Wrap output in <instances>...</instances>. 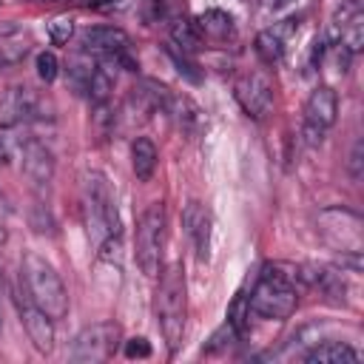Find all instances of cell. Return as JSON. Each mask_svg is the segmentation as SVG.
Segmentation results:
<instances>
[{"label": "cell", "mask_w": 364, "mask_h": 364, "mask_svg": "<svg viewBox=\"0 0 364 364\" xmlns=\"http://www.w3.org/2000/svg\"><path fill=\"white\" fill-rule=\"evenodd\" d=\"M154 316H156V327H159V333H162V338L173 355L182 344L185 321H188V284H185V270L179 262L159 270V284H156V296H154Z\"/></svg>", "instance_id": "obj_1"}, {"label": "cell", "mask_w": 364, "mask_h": 364, "mask_svg": "<svg viewBox=\"0 0 364 364\" xmlns=\"http://www.w3.org/2000/svg\"><path fill=\"white\" fill-rule=\"evenodd\" d=\"M20 279H23V284H26L31 301H34L40 310H46L54 321L68 313V290H65V284H63L57 267H54L46 256H40L37 250H28V253L23 256Z\"/></svg>", "instance_id": "obj_2"}, {"label": "cell", "mask_w": 364, "mask_h": 364, "mask_svg": "<svg viewBox=\"0 0 364 364\" xmlns=\"http://www.w3.org/2000/svg\"><path fill=\"white\" fill-rule=\"evenodd\" d=\"M80 210L88 236L100 245L108 236L119 233V219H117V205L108 188V179L100 171H85L80 182Z\"/></svg>", "instance_id": "obj_3"}, {"label": "cell", "mask_w": 364, "mask_h": 364, "mask_svg": "<svg viewBox=\"0 0 364 364\" xmlns=\"http://www.w3.org/2000/svg\"><path fill=\"white\" fill-rule=\"evenodd\" d=\"M247 304L262 318H287L296 310V304H299L296 276L284 273L279 264H267L259 273L256 287L247 296Z\"/></svg>", "instance_id": "obj_4"}, {"label": "cell", "mask_w": 364, "mask_h": 364, "mask_svg": "<svg viewBox=\"0 0 364 364\" xmlns=\"http://www.w3.org/2000/svg\"><path fill=\"white\" fill-rule=\"evenodd\" d=\"M165 230H168V216H165V205L162 202H151L139 222H136V236H134V247H136V264L145 276H159L162 270V253H165Z\"/></svg>", "instance_id": "obj_5"}, {"label": "cell", "mask_w": 364, "mask_h": 364, "mask_svg": "<svg viewBox=\"0 0 364 364\" xmlns=\"http://www.w3.org/2000/svg\"><path fill=\"white\" fill-rule=\"evenodd\" d=\"M318 233L333 250H341V256L361 253V216L347 208H324L318 213Z\"/></svg>", "instance_id": "obj_6"}, {"label": "cell", "mask_w": 364, "mask_h": 364, "mask_svg": "<svg viewBox=\"0 0 364 364\" xmlns=\"http://www.w3.org/2000/svg\"><path fill=\"white\" fill-rule=\"evenodd\" d=\"M119 324L114 321H97L85 330L77 333L68 358L71 361H85V364H97V361H108L117 347H119Z\"/></svg>", "instance_id": "obj_7"}, {"label": "cell", "mask_w": 364, "mask_h": 364, "mask_svg": "<svg viewBox=\"0 0 364 364\" xmlns=\"http://www.w3.org/2000/svg\"><path fill=\"white\" fill-rule=\"evenodd\" d=\"M82 48L85 54H94L100 60H108L114 65H125V68H136V63L131 60V37L117 28V26H91L82 31Z\"/></svg>", "instance_id": "obj_8"}, {"label": "cell", "mask_w": 364, "mask_h": 364, "mask_svg": "<svg viewBox=\"0 0 364 364\" xmlns=\"http://www.w3.org/2000/svg\"><path fill=\"white\" fill-rule=\"evenodd\" d=\"M338 114V97L330 85H318L307 102H304V122H301V136L307 145H321L324 134L333 128Z\"/></svg>", "instance_id": "obj_9"}, {"label": "cell", "mask_w": 364, "mask_h": 364, "mask_svg": "<svg viewBox=\"0 0 364 364\" xmlns=\"http://www.w3.org/2000/svg\"><path fill=\"white\" fill-rule=\"evenodd\" d=\"M17 310H20V321H23V327H26L28 341H31L40 353H46V355H48V353L54 350V336H57V333H54V318L31 301V296H28V290H26L23 279H20Z\"/></svg>", "instance_id": "obj_10"}, {"label": "cell", "mask_w": 364, "mask_h": 364, "mask_svg": "<svg viewBox=\"0 0 364 364\" xmlns=\"http://www.w3.org/2000/svg\"><path fill=\"white\" fill-rule=\"evenodd\" d=\"M233 97L239 102V108L253 117V119H262L270 105H273V82L267 74L262 71H250V74H242L233 85Z\"/></svg>", "instance_id": "obj_11"}, {"label": "cell", "mask_w": 364, "mask_h": 364, "mask_svg": "<svg viewBox=\"0 0 364 364\" xmlns=\"http://www.w3.org/2000/svg\"><path fill=\"white\" fill-rule=\"evenodd\" d=\"M20 159H23V173L28 176L31 185L46 188L54 176V154L46 148V142L26 136L20 139Z\"/></svg>", "instance_id": "obj_12"}, {"label": "cell", "mask_w": 364, "mask_h": 364, "mask_svg": "<svg viewBox=\"0 0 364 364\" xmlns=\"http://www.w3.org/2000/svg\"><path fill=\"white\" fill-rule=\"evenodd\" d=\"M182 225H185V233H188V239H191V245H193L196 259L205 262V259L210 256V233H213L210 210H208L202 202L191 199V202L185 205V210H182Z\"/></svg>", "instance_id": "obj_13"}, {"label": "cell", "mask_w": 364, "mask_h": 364, "mask_svg": "<svg viewBox=\"0 0 364 364\" xmlns=\"http://www.w3.org/2000/svg\"><path fill=\"white\" fill-rule=\"evenodd\" d=\"M9 122H31L46 117V102L34 88H14L3 102Z\"/></svg>", "instance_id": "obj_14"}, {"label": "cell", "mask_w": 364, "mask_h": 364, "mask_svg": "<svg viewBox=\"0 0 364 364\" xmlns=\"http://www.w3.org/2000/svg\"><path fill=\"white\" fill-rule=\"evenodd\" d=\"M296 26H299L296 20H282V26H273V28L259 31V34H256V40H253V48H256L259 60H262V63H267V65L279 63V60H282V54H284L287 34H290Z\"/></svg>", "instance_id": "obj_15"}, {"label": "cell", "mask_w": 364, "mask_h": 364, "mask_svg": "<svg viewBox=\"0 0 364 364\" xmlns=\"http://www.w3.org/2000/svg\"><path fill=\"white\" fill-rule=\"evenodd\" d=\"M358 358H361V353L355 347H350L347 341H321L310 353H304V361H310V364H353Z\"/></svg>", "instance_id": "obj_16"}, {"label": "cell", "mask_w": 364, "mask_h": 364, "mask_svg": "<svg viewBox=\"0 0 364 364\" xmlns=\"http://www.w3.org/2000/svg\"><path fill=\"white\" fill-rule=\"evenodd\" d=\"M165 111H168V114H173L176 125H179L185 134H196V131L202 128V122H205V119H202L199 105H196L191 97H185V94H171V97H168Z\"/></svg>", "instance_id": "obj_17"}, {"label": "cell", "mask_w": 364, "mask_h": 364, "mask_svg": "<svg viewBox=\"0 0 364 364\" xmlns=\"http://www.w3.org/2000/svg\"><path fill=\"white\" fill-rule=\"evenodd\" d=\"M168 23H171V40H173V46H176L182 54H193V51L202 48L205 37L199 34L196 20H191V17H185V14H173Z\"/></svg>", "instance_id": "obj_18"}, {"label": "cell", "mask_w": 364, "mask_h": 364, "mask_svg": "<svg viewBox=\"0 0 364 364\" xmlns=\"http://www.w3.org/2000/svg\"><path fill=\"white\" fill-rule=\"evenodd\" d=\"M156 162H159L156 145L148 136H136L134 145H131V168H134V176L139 182H148L154 176V171H156Z\"/></svg>", "instance_id": "obj_19"}, {"label": "cell", "mask_w": 364, "mask_h": 364, "mask_svg": "<svg viewBox=\"0 0 364 364\" xmlns=\"http://www.w3.org/2000/svg\"><path fill=\"white\" fill-rule=\"evenodd\" d=\"M196 28H199L202 37H210V40H219L222 43V40L233 37V17L228 11H222V9H210V11L199 14Z\"/></svg>", "instance_id": "obj_20"}, {"label": "cell", "mask_w": 364, "mask_h": 364, "mask_svg": "<svg viewBox=\"0 0 364 364\" xmlns=\"http://www.w3.org/2000/svg\"><path fill=\"white\" fill-rule=\"evenodd\" d=\"M94 63L91 60H85V57H74L71 60V65H68V77H71V85L80 91V94H85L88 91V85H91V77H94Z\"/></svg>", "instance_id": "obj_21"}, {"label": "cell", "mask_w": 364, "mask_h": 364, "mask_svg": "<svg viewBox=\"0 0 364 364\" xmlns=\"http://www.w3.org/2000/svg\"><path fill=\"white\" fill-rule=\"evenodd\" d=\"M176 11L173 0H142V20L145 23H168Z\"/></svg>", "instance_id": "obj_22"}, {"label": "cell", "mask_w": 364, "mask_h": 364, "mask_svg": "<svg viewBox=\"0 0 364 364\" xmlns=\"http://www.w3.org/2000/svg\"><path fill=\"white\" fill-rule=\"evenodd\" d=\"M250 316V304H247V299L245 296H239L233 304H230V313H228V324L236 330V336H242L245 333V318Z\"/></svg>", "instance_id": "obj_23"}, {"label": "cell", "mask_w": 364, "mask_h": 364, "mask_svg": "<svg viewBox=\"0 0 364 364\" xmlns=\"http://www.w3.org/2000/svg\"><path fill=\"white\" fill-rule=\"evenodd\" d=\"M37 74H40V80H46V82H54V80H57L60 63H57V57H54L51 51H40V54H37Z\"/></svg>", "instance_id": "obj_24"}, {"label": "cell", "mask_w": 364, "mask_h": 364, "mask_svg": "<svg viewBox=\"0 0 364 364\" xmlns=\"http://www.w3.org/2000/svg\"><path fill=\"white\" fill-rule=\"evenodd\" d=\"M71 28H74V23H71V20H65V17H60V20H54V23L48 26V34H51V40L60 46V43H68Z\"/></svg>", "instance_id": "obj_25"}, {"label": "cell", "mask_w": 364, "mask_h": 364, "mask_svg": "<svg viewBox=\"0 0 364 364\" xmlns=\"http://www.w3.org/2000/svg\"><path fill=\"white\" fill-rule=\"evenodd\" d=\"M361 165H364V145H361V139L353 145V154H350V176H353V182H361V176H364V171H361Z\"/></svg>", "instance_id": "obj_26"}, {"label": "cell", "mask_w": 364, "mask_h": 364, "mask_svg": "<svg viewBox=\"0 0 364 364\" xmlns=\"http://www.w3.org/2000/svg\"><path fill=\"white\" fill-rule=\"evenodd\" d=\"M125 355H128V358H148V355H151V347H148L145 338H131V341L125 344Z\"/></svg>", "instance_id": "obj_27"}, {"label": "cell", "mask_w": 364, "mask_h": 364, "mask_svg": "<svg viewBox=\"0 0 364 364\" xmlns=\"http://www.w3.org/2000/svg\"><path fill=\"white\" fill-rule=\"evenodd\" d=\"M11 156V139H9V131L0 128V162H9Z\"/></svg>", "instance_id": "obj_28"}, {"label": "cell", "mask_w": 364, "mask_h": 364, "mask_svg": "<svg viewBox=\"0 0 364 364\" xmlns=\"http://www.w3.org/2000/svg\"><path fill=\"white\" fill-rule=\"evenodd\" d=\"M6 239H9V233H6V225H3V222H0V245H3V242H6Z\"/></svg>", "instance_id": "obj_29"}, {"label": "cell", "mask_w": 364, "mask_h": 364, "mask_svg": "<svg viewBox=\"0 0 364 364\" xmlns=\"http://www.w3.org/2000/svg\"><path fill=\"white\" fill-rule=\"evenodd\" d=\"M0 293H3V273H0Z\"/></svg>", "instance_id": "obj_30"}, {"label": "cell", "mask_w": 364, "mask_h": 364, "mask_svg": "<svg viewBox=\"0 0 364 364\" xmlns=\"http://www.w3.org/2000/svg\"><path fill=\"white\" fill-rule=\"evenodd\" d=\"M0 333H3V313H0Z\"/></svg>", "instance_id": "obj_31"}]
</instances>
